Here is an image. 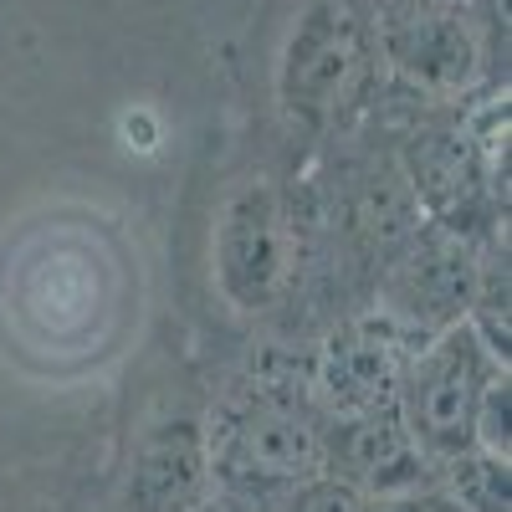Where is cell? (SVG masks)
Returning a JSON list of instances; mask_svg holds the SVG:
<instances>
[{
  "label": "cell",
  "mask_w": 512,
  "mask_h": 512,
  "mask_svg": "<svg viewBox=\"0 0 512 512\" xmlns=\"http://www.w3.org/2000/svg\"><path fill=\"white\" fill-rule=\"evenodd\" d=\"M390 77L369 0H303L277 52V108L297 134L349 128Z\"/></svg>",
  "instance_id": "cell-2"
},
{
  "label": "cell",
  "mask_w": 512,
  "mask_h": 512,
  "mask_svg": "<svg viewBox=\"0 0 512 512\" xmlns=\"http://www.w3.org/2000/svg\"><path fill=\"white\" fill-rule=\"evenodd\" d=\"M502 369L507 364L472 333L466 318L425 333L410 349V359L395 379V415L431 466L472 446L477 400L487 390V379Z\"/></svg>",
  "instance_id": "cell-3"
},
{
  "label": "cell",
  "mask_w": 512,
  "mask_h": 512,
  "mask_svg": "<svg viewBox=\"0 0 512 512\" xmlns=\"http://www.w3.org/2000/svg\"><path fill=\"white\" fill-rule=\"evenodd\" d=\"M210 497L216 482H210L205 420L190 410L154 415L128 451L118 512H195Z\"/></svg>",
  "instance_id": "cell-6"
},
{
  "label": "cell",
  "mask_w": 512,
  "mask_h": 512,
  "mask_svg": "<svg viewBox=\"0 0 512 512\" xmlns=\"http://www.w3.org/2000/svg\"><path fill=\"white\" fill-rule=\"evenodd\" d=\"M195 512H236V507H231V502H221V497H210V502H205V507H195Z\"/></svg>",
  "instance_id": "cell-14"
},
{
  "label": "cell",
  "mask_w": 512,
  "mask_h": 512,
  "mask_svg": "<svg viewBox=\"0 0 512 512\" xmlns=\"http://www.w3.org/2000/svg\"><path fill=\"white\" fill-rule=\"evenodd\" d=\"M466 323L482 344L507 364L512 359V287H507V231L487 236L472 262V292H466Z\"/></svg>",
  "instance_id": "cell-9"
},
{
  "label": "cell",
  "mask_w": 512,
  "mask_h": 512,
  "mask_svg": "<svg viewBox=\"0 0 512 512\" xmlns=\"http://www.w3.org/2000/svg\"><path fill=\"white\" fill-rule=\"evenodd\" d=\"M415 344H420V333L405 328L390 313L344 323L318 349L308 390L323 405V415H359V410H374V405H390L395 379H400Z\"/></svg>",
  "instance_id": "cell-7"
},
{
  "label": "cell",
  "mask_w": 512,
  "mask_h": 512,
  "mask_svg": "<svg viewBox=\"0 0 512 512\" xmlns=\"http://www.w3.org/2000/svg\"><path fill=\"white\" fill-rule=\"evenodd\" d=\"M384 72L431 98H466L487 77V47L461 0H369Z\"/></svg>",
  "instance_id": "cell-4"
},
{
  "label": "cell",
  "mask_w": 512,
  "mask_h": 512,
  "mask_svg": "<svg viewBox=\"0 0 512 512\" xmlns=\"http://www.w3.org/2000/svg\"><path fill=\"white\" fill-rule=\"evenodd\" d=\"M512 379H507V369L502 374H492L487 379V390H482V400H477V415H472V446L477 451H492V456H502V461H512Z\"/></svg>",
  "instance_id": "cell-12"
},
{
  "label": "cell",
  "mask_w": 512,
  "mask_h": 512,
  "mask_svg": "<svg viewBox=\"0 0 512 512\" xmlns=\"http://www.w3.org/2000/svg\"><path fill=\"white\" fill-rule=\"evenodd\" d=\"M436 487L451 492L466 512H512V461L466 446L436 461Z\"/></svg>",
  "instance_id": "cell-10"
},
{
  "label": "cell",
  "mask_w": 512,
  "mask_h": 512,
  "mask_svg": "<svg viewBox=\"0 0 512 512\" xmlns=\"http://www.w3.org/2000/svg\"><path fill=\"white\" fill-rule=\"evenodd\" d=\"M216 287L236 313H267L292 282L297 231L287 195L272 180H246L216 216Z\"/></svg>",
  "instance_id": "cell-5"
},
{
  "label": "cell",
  "mask_w": 512,
  "mask_h": 512,
  "mask_svg": "<svg viewBox=\"0 0 512 512\" xmlns=\"http://www.w3.org/2000/svg\"><path fill=\"white\" fill-rule=\"evenodd\" d=\"M379 512H466V507L451 492H441L436 482H425V487H410V492L379 497Z\"/></svg>",
  "instance_id": "cell-13"
},
{
  "label": "cell",
  "mask_w": 512,
  "mask_h": 512,
  "mask_svg": "<svg viewBox=\"0 0 512 512\" xmlns=\"http://www.w3.org/2000/svg\"><path fill=\"white\" fill-rule=\"evenodd\" d=\"M272 512H379V497H369L364 487H354L349 477L318 472L303 487H292Z\"/></svg>",
  "instance_id": "cell-11"
},
{
  "label": "cell",
  "mask_w": 512,
  "mask_h": 512,
  "mask_svg": "<svg viewBox=\"0 0 512 512\" xmlns=\"http://www.w3.org/2000/svg\"><path fill=\"white\" fill-rule=\"evenodd\" d=\"M205 446L221 502L236 512L251 502L272 512L292 487L323 472L328 415L313 400L308 379H251L205 420Z\"/></svg>",
  "instance_id": "cell-1"
},
{
  "label": "cell",
  "mask_w": 512,
  "mask_h": 512,
  "mask_svg": "<svg viewBox=\"0 0 512 512\" xmlns=\"http://www.w3.org/2000/svg\"><path fill=\"white\" fill-rule=\"evenodd\" d=\"M323 472L349 477L369 497H390L436 482V466L425 461V451L410 441V431L390 405H374L359 415H328V451H323Z\"/></svg>",
  "instance_id": "cell-8"
}]
</instances>
